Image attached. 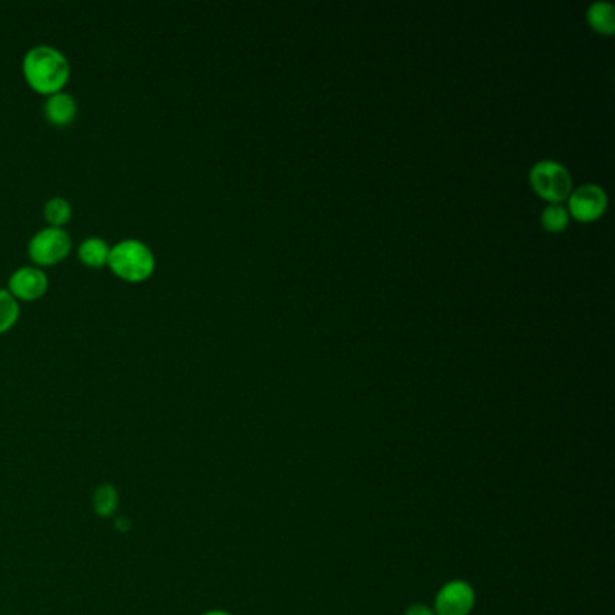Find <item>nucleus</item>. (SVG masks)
I'll use <instances>...</instances> for the list:
<instances>
[{
    "label": "nucleus",
    "mask_w": 615,
    "mask_h": 615,
    "mask_svg": "<svg viewBox=\"0 0 615 615\" xmlns=\"http://www.w3.org/2000/svg\"><path fill=\"white\" fill-rule=\"evenodd\" d=\"M22 74L33 91L51 96L71 80V62L58 47L37 44L22 58Z\"/></svg>",
    "instance_id": "f257e3e1"
},
{
    "label": "nucleus",
    "mask_w": 615,
    "mask_h": 615,
    "mask_svg": "<svg viewBox=\"0 0 615 615\" xmlns=\"http://www.w3.org/2000/svg\"><path fill=\"white\" fill-rule=\"evenodd\" d=\"M107 267L123 282L141 284L154 275L156 255L143 240L123 239L111 246Z\"/></svg>",
    "instance_id": "f03ea898"
},
{
    "label": "nucleus",
    "mask_w": 615,
    "mask_h": 615,
    "mask_svg": "<svg viewBox=\"0 0 615 615\" xmlns=\"http://www.w3.org/2000/svg\"><path fill=\"white\" fill-rule=\"evenodd\" d=\"M73 251V239L65 228L46 226L38 230L28 244V255L38 267L56 266Z\"/></svg>",
    "instance_id": "7ed1b4c3"
},
{
    "label": "nucleus",
    "mask_w": 615,
    "mask_h": 615,
    "mask_svg": "<svg viewBox=\"0 0 615 615\" xmlns=\"http://www.w3.org/2000/svg\"><path fill=\"white\" fill-rule=\"evenodd\" d=\"M531 183L536 192L552 202H560L561 199L570 195V190H572V177H570L569 170L551 159H543L533 166Z\"/></svg>",
    "instance_id": "20e7f679"
},
{
    "label": "nucleus",
    "mask_w": 615,
    "mask_h": 615,
    "mask_svg": "<svg viewBox=\"0 0 615 615\" xmlns=\"http://www.w3.org/2000/svg\"><path fill=\"white\" fill-rule=\"evenodd\" d=\"M49 289V278L42 267L29 264L15 269L8 280L10 291L19 302L40 300Z\"/></svg>",
    "instance_id": "39448f33"
},
{
    "label": "nucleus",
    "mask_w": 615,
    "mask_h": 615,
    "mask_svg": "<svg viewBox=\"0 0 615 615\" xmlns=\"http://www.w3.org/2000/svg\"><path fill=\"white\" fill-rule=\"evenodd\" d=\"M473 606L475 590L462 579L446 583L435 597V615H469Z\"/></svg>",
    "instance_id": "423d86ee"
},
{
    "label": "nucleus",
    "mask_w": 615,
    "mask_h": 615,
    "mask_svg": "<svg viewBox=\"0 0 615 615\" xmlns=\"http://www.w3.org/2000/svg\"><path fill=\"white\" fill-rule=\"evenodd\" d=\"M569 208L579 221H594L605 212V190L597 184H583L570 193Z\"/></svg>",
    "instance_id": "0eeeda50"
},
{
    "label": "nucleus",
    "mask_w": 615,
    "mask_h": 615,
    "mask_svg": "<svg viewBox=\"0 0 615 615\" xmlns=\"http://www.w3.org/2000/svg\"><path fill=\"white\" fill-rule=\"evenodd\" d=\"M44 116L55 127H69L78 116V101L71 92H55L47 96Z\"/></svg>",
    "instance_id": "6e6552de"
},
{
    "label": "nucleus",
    "mask_w": 615,
    "mask_h": 615,
    "mask_svg": "<svg viewBox=\"0 0 615 615\" xmlns=\"http://www.w3.org/2000/svg\"><path fill=\"white\" fill-rule=\"evenodd\" d=\"M109 255H111V244L101 237H87L78 246L80 262L91 269L107 267Z\"/></svg>",
    "instance_id": "1a4fd4ad"
},
{
    "label": "nucleus",
    "mask_w": 615,
    "mask_h": 615,
    "mask_svg": "<svg viewBox=\"0 0 615 615\" xmlns=\"http://www.w3.org/2000/svg\"><path fill=\"white\" fill-rule=\"evenodd\" d=\"M118 504H120L118 489L112 484H100L92 493V509L100 518H111L116 515Z\"/></svg>",
    "instance_id": "9d476101"
},
{
    "label": "nucleus",
    "mask_w": 615,
    "mask_h": 615,
    "mask_svg": "<svg viewBox=\"0 0 615 615\" xmlns=\"http://www.w3.org/2000/svg\"><path fill=\"white\" fill-rule=\"evenodd\" d=\"M587 19L590 26L599 33H614L615 29V10L610 2L597 0L587 11Z\"/></svg>",
    "instance_id": "9b49d317"
},
{
    "label": "nucleus",
    "mask_w": 615,
    "mask_h": 615,
    "mask_svg": "<svg viewBox=\"0 0 615 615\" xmlns=\"http://www.w3.org/2000/svg\"><path fill=\"white\" fill-rule=\"evenodd\" d=\"M71 217H73V206L65 197L55 195V197L47 199L46 204H44V219L49 226L64 228L65 224L71 221Z\"/></svg>",
    "instance_id": "f8f14e48"
},
{
    "label": "nucleus",
    "mask_w": 615,
    "mask_h": 615,
    "mask_svg": "<svg viewBox=\"0 0 615 615\" xmlns=\"http://www.w3.org/2000/svg\"><path fill=\"white\" fill-rule=\"evenodd\" d=\"M20 318V302L8 291L0 289V336L11 331Z\"/></svg>",
    "instance_id": "ddd939ff"
},
{
    "label": "nucleus",
    "mask_w": 615,
    "mask_h": 615,
    "mask_svg": "<svg viewBox=\"0 0 615 615\" xmlns=\"http://www.w3.org/2000/svg\"><path fill=\"white\" fill-rule=\"evenodd\" d=\"M569 222V212L561 206L560 202L549 204L542 213V224L549 231H561Z\"/></svg>",
    "instance_id": "4468645a"
},
{
    "label": "nucleus",
    "mask_w": 615,
    "mask_h": 615,
    "mask_svg": "<svg viewBox=\"0 0 615 615\" xmlns=\"http://www.w3.org/2000/svg\"><path fill=\"white\" fill-rule=\"evenodd\" d=\"M404 615H435V612L426 605H412Z\"/></svg>",
    "instance_id": "2eb2a0df"
},
{
    "label": "nucleus",
    "mask_w": 615,
    "mask_h": 615,
    "mask_svg": "<svg viewBox=\"0 0 615 615\" xmlns=\"http://www.w3.org/2000/svg\"><path fill=\"white\" fill-rule=\"evenodd\" d=\"M202 615H231L230 612H224V610H210V612H204Z\"/></svg>",
    "instance_id": "dca6fc26"
}]
</instances>
